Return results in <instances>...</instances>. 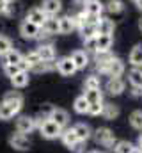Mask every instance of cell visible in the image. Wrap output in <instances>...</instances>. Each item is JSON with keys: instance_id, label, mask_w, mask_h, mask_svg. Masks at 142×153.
<instances>
[{"instance_id": "1", "label": "cell", "mask_w": 142, "mask_h": 153, "mask_svg": "<svg viewBox=\"0 0 142 153\" xmlns=\"http://www.w3.org/2000/svg\"><path fill=\"white\" fill-rule=\"evenodd\" d=\"M84 11L91 23H98V20L101 18V13L105 11V4L100 0H87L84 5Z\"/></svg>"}, {"instance_id": "2", "label": "cell", "mask_w": 142, "mask_h": 153, "mask_svg": "<svg viewBox=\"0 0 142 153\" xmlns=\"http://www.w3.org/2000/svg\"><path fill=\"white\" fill-rule=\"evenodd\" d=\"M37 126H39V132H41V135L44 139H57L62 134V128L52 119H44V121L37 123Z\"/></svg>"}, {"instance_id": "3", "label": "cell", "mask_w": 142, "mask_h": 153, "mask_svg": "<svg viewBox=\"0 0 142 153\" xmlns=\"http://www.w3.org/2000/svg\"><path fill=\"white\" fill-rule=\"evenodd\" d=\"M94 139H96V143L98 144H103L106 148H110V146H114L117 141H115V135H114V132L110 130V128H98L96 132H94Z\"/></svg>"}, {"instance_id": "4", "label": "cell", "mask_w": 142, "mask_h": 153, "mask_svg": "<svg viewBox=\"0 0 142 153\" xmlns=\"http://www.w3.org/2000/svg\"><path fill=\"white\" fill-rule=\"evenodd\" d=\"M37 128V123H36V117H30V116H20L16 119V132L20 134H30L32 130Z\"/></svg>"}, {"instance_id": "5", "label": "cell", "mask_w": 142, "mask_h": 153, "mask_svg": "<svg viewBox=\"0 0 142 153\" xmlns=\"http://www.w3.org/2000/svg\"><path fill=\"white\" fill-rule=\"evenodd\" d=\"M9 144H11L14 150H18V152H25V150L30 148V141H29V137H27L25 134H20V132L13 134V135L9 137Z\"/></svg>"}, {"instance_id": "6", "label": "cell", "mask_w": 142, "mask_h": 153, "mask_svg": "<svg viewBox=\"0 0 142 153\" xmlns=\"http://www.w3.org/2000/svg\"><path fill=\"white\" fill-rule=\"evenodd\" d=\"M55 68H57V71H59L61 75H64V76H71L76 71V66H75V62L71 61V57H61V59L55 62Z\"/></svg>"}, {"instance_id": "7", "label": "cell", "mask_w": 142, "mask_h": 153, "mask_svg": "<svg viewBox=\"0 0 142 153\" xmlns=\"http://www.w3.org/2000/svg\"><path fill=\"white\" fill-rule=\"evenodd\" d=\"M39 32H41V27H37L32 22H21L20 25V34L25 39H37L39 38Z\"/></svg>"}, {"instance_id": "8", "label": "cell", "mask_w": 142, "mask_h": 153, "mask_svg": "<svg viewBox=\"0 0 142 153\" xmlns=\"http://www.w3.org/2000/svg\"><path fill=\"white\" fill-rule=\"evenodd\" d=\"M61 139H62V143L71 148V150H76L78 146H80V139L76 137V134H75V130L73 128H62V134H61Z\"/></svg>"}, {"instance_id": "9", "label": "cell", "mask_w": 142, "mask_h": 153, "mask_svg": "<svg viewBox=\"0 0 142 153\" xmlns=\"http://www.w3.org/2000/svg\"><path fill=\"white\" fill-rule=\"evenodd\" d=\"M106 93L112 94V96H119L123 91H124V82L121 76H110L108 82H106Z\"/></svg>"}, {"instance_id": "10", "label": "cell", "mask_w": 142, "mask_h": 153, "mask_svg": "<svg viewBox=\"0 0 142 153\" xmlns=\"http://www.w3.org/2000/svg\"><path fill=\"white\" fill-rule=\"evenodd\" d=\"M4 102H7L14 111H16V114L21 111V107H23V96L18 93V91H9V93H5L4 94Z\"/></svg>"}, {"instance_id": "11", "label": "cell", "mask_w": 142, "mask_h": 153, "mask_svg": "<svg viewBox=\"0 0 142 153\" xmlns=\"http://www.w3.org/2000/svg\"><path fill=\"white\" fill-rule=\"evenodd\" d=\"M46 18H48V14H46L41 7H34V9H30V11L27 13V16H25L27 22H32V23H36L37 27H43V23L46 22Z\"/></svg>"}, {"instance_id": "12", "label": "cell", "mask_w": 142, "mask_h": 153, "mask_svg": "<svg viewBox=\"0 0 142 153\" xmlns=\"http://www.w3.org/2000/svg\"><path fill=\"white\" fill-rule=\"evenodd\" d=\"M105 73L108 76H121L124 73V62H123L121 59H117V57H112L110 62L106 64Z\"/></svg>"}, {"instance_id": "13", "label": "cell", "mask_w": 142, "mask_h": 153, "mask_svg": "<svg viewBox=\"0 0 142 153\" xmlns=\"http://www.w3.org/2000/svg\"><path fill=\"white\" fill-rule=\"evenodd\" d=\"M37 53L41 57V61H46V62H53L55 57H57V52H55L53 45H41L37 48Z\"/></svg>"}, {"instance_id": "14", "label": "cell", "mask_w": 142, "mask_h": 153, "mask_svg": "<svg viewBox=\"0 0 142 153\" xmlns=\"http://www.w3.org/2000/svg\"><path fill=\"white\" fill-rule=\"evenodd\" d=\"M112 43H114L112 34H98L96 36V53L98 52H110Z\"/></svg>"}, {"instance_id": "15", "label": "cell", "mask_w": 142, "mask_h": 153, "mask_svg": "<svg viewBox=\"0 0 142 153\" xmlns=\"http://www.w3.org/2000/svg\"><path fill=\"white\" fill-rule=\"evenodd\" d=\"M70 57H71V61L75 62L76 70H84L89 64V57H87V52L85 50H75Z\"/></svg>"}, {"instance_id": "16", "label": "cell", "mask_w": 142, "mask_h": 153, "mask_svg": "<svg viewBox=\"0 0 142 153\" xmlns=\"http://www.w3.org/2000/svg\"><path fill=\"white\" fill-rule=\"evenodd\" d=\"M48 36H53V34H61V29H59V18L57 16H48L46 22L43 23L41 27Z\"/></svg>"}, {"instance_id": "17", "label": "cell", "mask_w": 142, "mask_h": 153, "mask_svg": "<svg viewBox=\"0 0 142 153\" xmlns=\"http://www.w3.org/2000/svg\"><path fill=\"white\" fill-rule=\"evenodd\" d=\"M41 9H43L48 16H57V13L62 9V2H61V0H43Z\"/></svg>"}, {"instance_id": "18", "label": "cell", "mask_w": 142, "mask_h": 153, "mask_svg": "<svg viewBox=\"0 0 142 153\" xmlns=\"http://www.w3.org/2000/svg\"><path fill=\"white\" fill-rule=\"evenodd\" d=\"M50 119L55 121L61 128H66V125L70 123V114H68L64 109H55V107H53V112L50 116Z\"/></svg>"}, {"instance_id": "19", "label": "cell", "mask_w": 142, "mask_h": 153, "mask_svg": "<svg viewBox=\"0 0 142 153\" xmlns=\"http://www.w3.org/2000/svg\"><path fill=\"white\" fill-rule=\"evenodd\" d=\"M96 29H98V34H114L115 23L110 18H100L96 23Z\"/></svg>"}, {"instance_id": "20", "label": "cell", "mask_w": 142, "mask_h": 153, "mask_svg": "<svg viewBox=\"0 0 142 153\" xmlns=\"http://www.w3.org/2000/svg\"><path fill=\"white\" fill-rule=\"evenodd\" d=\"M29 80H30L29 71H20V73H16L14 76H11V84H13V87H16V89L25 87V85L29 84Z\"/></svg>"}, {"instance_id": "21", "label": "cell", "mask_w": 142, "mask_h": 153, "mask_svg": "<svg viewBox=\"0 0 142 153\" xmlns=\"http://www.w3.org/2000/svg\"><path fill=\"white\" fill-rule=\"evenodd\" d=\"M73 130H75V134H76V137L82 141V143H85L89 137H91V128H89V125H85V123H78V125H75L73 126Z\"/></svg>"}, {"instance_id": "22", "label": "cell", "mask_w": 142, "mask_h": 153, "mask_svg": "<svg viewBox=\"0 0 142 153\" xmlns=\"http://www.w3.org/2000/svg\"><path fill=\"white\" fill-rule=\"evenodd\" d=\"M130 64L133 68H142V45H135L130 52Z\"/></svg>"}, {"instance_id": "23", "label": "cell", "mask_w": 142, "mask_h": 153, "mask_svg": "<svg viewBox=\"0 0 142 153\" xmlns=\"http://www.w3.org/2000/svg\"><path fill=\"white\" fill-rule=\"evenodd\" d=\"M14 116H16V111H14L7 102L2 100V102H0V119H2V121H9V119L14 117Z\"/></svg>"}, {"instance_id": "24", "label": "cell", "mask_w": 142, "mask_h": 153, "mask_svg": "<svg viewBox=\"0 0 142 153\" xmlns=\"http://www.w3.org/2000/svg\"><path fill=\"white\" fill-rule=\"evenodd\" d=\"M80 34L84 39H91V38H96L98 36V29H96V23H91L87 22L82 29H80Z\"/></svg>"}, {"instance_id": "25", "label": "cell", "mask_w": 142, "mask_h": 153, "mask_svg": "<svg viewBox=\"0 0 142 153\" xmlns=\"http://www.w3.org/2000/svg\"><path fill=\"white\" fill-rule=\"evenodd\" d=\"M73 109H75V112H78V114H87V111H89V102L85 100V96H84V94H82V96H78V98L75 100Z\"/></svg>"}, {"instance_id": "26", "label": "cell", "mask_w": 142, "mask_h": 153, "mask_svg": "<svg viewBox=\"0 0 142 153\" xmlns=\"http://www.w3.org/2000/svg\"><path fill=\"white\" fill-rule=\"evenodd\" d=\"M101 116H103L105 119H115V117L119 116V109H117V105H114V103H103Z\"/></svg>"}, {"instance_id": "27", "label": "cell", "mask_w": 142, "mask_h": 153, "mask_svg": "<svg viewBox=\"0 0 142 153\" xmlns=\"http://www.w3.org/2000/svg\"><path fill=\"white\" fill-rule=\"evenodd\" d=\"M105 9L112 14H119L124 11V5H123V0H106Z\"/></svg>"}, {"instance_id": "28", "label": "cell", "mask_w": 142, "mask_h": 153, "mask_svg": "<svg viewBox=\"0 0 142 153\" xmlns=\"http://www.w3.org/2000/svg\"><path fill=\"white\" fill-rule=\"evenodd\" d=\"M59 29H61V34H71V30L75 29L71 16H62V18H59Z\"/></svg>"}, {"instance_id": "29", "label": "cell", "mask_w": 142, "mask_h": 153, "mask_svg": "<svg viewBox=\"0 0 142 153\" xmlns=\"http://www.w3.org/2000/svg\"><path fill=\"white\" fill-rule=\"evenodd\" d=\"M128 80L133 87H142V70L141 68H133L128 73Z\"/></svg>"}, {"instance_id": "30", "label": "cell", "mask_w": 142, "mask_h": 153, "mask_svg": "<svg viewBox=\"0 0 142 153\" xmlns=\"http://www.w3.org/2000/svg\"><path fill=\"white\" fill-rule=\"evenodd\" d=\"M21 59H23V55H21L18 50L13 48V50H9V52L4 55V64H18Z\"/></svg>"}, {"instance_id": "31", "label": "cell", "mask_w": 142, "mask_h": 153, "mask_svg": "<svg viewBox=\"0 0 142 153\" xmlns=\"http://www.w3.org/2000/svg\"><path fill=\"white\" fill-rule=\"evenodd\" d=\"M85 100L89 103H98V102H103V94L100 89H85Z\"/></svg>"}, {"instance_id": "32", "label": "cell", "mask_w": 142, "mask_h": 153, "mask_svg": "<svg viewBox=\"0 0 142 153\" xmlns=\"http://www.w3.org/2000/svg\"><path fill=\"white\" fill-rule=\"evenodd\" d=\"M101 85V80L98 75H89L85 76V82H84V87L85 89H100Z\"/></svg>"}, {"instance_id": "33", "label": "cell", "mask_w": 142, "mask_h": 153, "mask_svg": "<svg viewBox=\"0 0 142 153\" xmlns=\"http://www.w3.org/2000/svg\"><path fill=\"white\" fill-rule=\"evenodd\" d=\"M71 20H73V25L76 27V29H82L87 22H89V18H87V14H85V11H80V13H76L75 16H71Z\"/></svg>"}, {"instance_id": "34", "label": "cell", "mask_w": 142, "mask_h": 153, "mask_svg": "<svg viewBox=\"0 0 142 153\" xmlns=\"http://www.w3.org/2000/svg\"><path fill=\"white\" fill-rule=\"evenodd\" d=\"M135 146L132 144V143H128V141H117L115 144H114V150L115 153H132Z\"/></svg>"}, {"instance_id": "35", "label": "cell", "mask_w": 142, "mask_h": 153, "mask_svg": "<svg viewBox=\"0 0 142 153\" xmlns=\"http://www.w3.org/2000/svg\"><path fill=\"white\" fill-rule=\"evenodd\" d=\"M9 50H13V41L7 38V36L0 34V57H4Z\"/></svg>"}, {"instance_id": "36", "label": "cell", "mask_w": 142, "mask_h": 153, "mask_svg": "<svg viewBox=\"0 0 142 153\" xmlns=\"http://www.w3.org/2000/svg\"><path fill=\"white\" fill-rule=\"evenodd\" d=\"M130 125L137 130H142V111H135L130 116Z\"/></svg>"}, {"instance_id": "37", "label": "cell", "mask_w": 142, "mask_h": 153, "mask_svg": "<svg viewBox=\"0 0 142 153\" xmlns=\"http://www.w3.org/2000/svg\"><path fill=\"white\" fill-rule=\"evenodd\" d=\"M52 112H53V107H52V105H44V107L39 111V116L36 117V123H41V121H44V119H50Z\"/></svg>"}, {"instance_id": "38", "label": "cell", "mask_w": 142, "mask_h": 153, "mask_svg": "<svg viewBox=\"0 0 142 153\" xmlns=\"http://www.w3.org/2000/svg\"><path fill=\"white\" fill-rule=\"evenodd\" d=\"M25 57V61L29 62V66L32 68V66H36L37 62H41V57H39V53H37V50H32V52H29L27 55H23Z\"/></svg>"}, {"instance_id": "39", "label": "cell", "mask_w": 142, "mask_h": 153, "mask_svg": "<svg viewBox=\"0 0 142 153\" xmlns=\"http://www.w3.org/2000/svg\"><path fill=\"white\" fill-rule=\"evenodd\" d=\"M30 70H32V71H36V73H41V71H50V70H52V62L41 61V62H37L36 66H32Z\"/></svg>"}, {"instance_id": "40", "label": "cell", "mask_w": 142, "mask_h": 153, "mask_svg": "<svg viewBox=\"0 0 142 153\" xmlns=\"http://www.w3.org/2000/svg\"><path fill=\"white\" fill-rule=\"evenodd\" d=\"M101 111H103V102H98V103H89V111H87V114L100 116V114H101Z\"/></svg>"}, {"instance_id": "41", "label": "cell", "mask_w": 142, "mask_h": 153, "mask_svg": "<svg viewBox=\"0 0 142 153\" xmlns=\"http://www.w3.org/2000/svg\"><path fill=\"white\" fill-rule=\"evenodd\" d=\"M4 71H5V75L11 78L16 73H20V68H18V64H4Z\"/></svg>"}, {"instance_id": "42", "label": "cell", "mask_w": 142, "mask_h": 153, "mask_svg": "<svg viewBox=\"0 0 142 153\" xmlns=\"http://www.w3.org/2000/svg\"><path fill=\"white\" fill-rule=\"evenodd\" d=\"M84 43H85V48H87V50H94V52H96V38L84 39Z\"/></svg>"}, {"instance_id": "43", "label": "cell", "mask_w": 142, "mask_h": 153, "mask_svg": "<svg viewBox=\"0 0 142 153\" xmlns=\"http://www.w3.org/2000/svg\"><path fill=\"white\" fill-rule=\"evenodd\" d=\"M7 5H9V2H5V0H0V14H5V11H7Z\"/></svg>"}, {"instance_id": "44", "label": "cell", "mask_w": 142, "mask_h": 153, "mask_svg": "<svg viewBox=\"0 0 142 153\" xmlns=\"http://www.w3.org/2000/svg\"><path fill=\"white\" fill-rule=\"evenodd\" d=\"M73 2H75V4H78V5H85V2H87V0H73Z\"/></svg>"}, {"instance_id": "45", "label": "cell", "mask_w": 142, "mask_h": 153, "mask_svg": "<svg viewBox=\"0 0 142 153\" xmlns=\"http://www.w3.org/2000/svg\"><path fill=\"white\" fill-rule=\"evenodd\" d=\"M137 143H139V148H141V150H142V134H141V135H139V141H137Z\"/></svg>"}, {"instance_id": "46", "label": "cell", "mask_w": 142, "mask_h": 153, "mask_svg": "<svg viewBox=\"0 0 142 153\" xmlns=\"http://www.w3.org/2000/svg\"><path fill=\"white\" fill-rule=\"evenodd\" d=\"M132 153H142V150H141V148H133V150H132Z\"/></svg>"}, {"instance_id": "47", "label": "cell", "mask_w": 142, "mask_h": 153, "mask_svg": "<svg viewBox=\"0 0 142 153\" xmlns=\"http://www.w3.org/2000/svg\"><path fill=\"white\" fill-rule=\"evenodd\" d=\"M135 4H137V7H139V9L142 11V0H139V2H135Z\"/></svg>"}, {"instance_id": "48", "label": "cell", "mask_w": 142, "mask_h": 153, "mask_svg": "<svg viewBox=\"0 0 142 153\" xmlns=\"http://www.w3.org/2000/svg\"><path fill=\"white\" fill-rule=\"evenodd\" d=\"M139 27H141V30H142V20H141V22H139Z\"/></svg>"}, {"instance_id": "49", "label": "cell", "mask_w": 142, "mask_h": 153, "mask_svg": "<svg viewBox=\"0 0 142 153\" xmlns=\"http://www.w3.org/2000/svg\"><path fill=\"white\" fill-rule=\"evenodd\" d=\"M89 153H101V152H89Z\"/></svg>"}, {"instance_id": "50", "label": "cell", "mask_w": 142, "mask_h": 153, "mask_svg": "<svg viewBox=\"0 0 142 153\" xmlns=\"http://www.w3.org/2000/svg\"><path fill=\"white\" fill-rule=\"evenodd\" d=\"M5 2H13V0H5Z\"/></svg>"}, {"instance_id": "51", "label": "cell", "mask_w": 142, "mask_h": 153, "mask_svg": "<svg viewBox=\"0 0 142 153\" xmlns=\"http://www.w3.org/2000/svg\"><path fill=\"white\" fill-rule=\"evenodd\" d=\"M133 2H139V0H133Z\"/></svg>"}]
</instances>
